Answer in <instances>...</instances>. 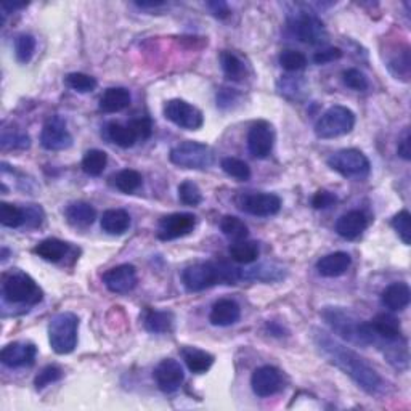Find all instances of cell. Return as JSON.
I'll list each match as a JSON object with an SVG mask.
<instances>
[{"label": "cell", "instance_id": "cell-26", "mask_svg": "<svg viewBox=\"0 0 411 411\" xmlns=\"http://www.w3.org/2000/svg\"><path fill=\"white\" fill-rule=\"evenodd\" d=\"M69 249L71 246L68 243H64V241L57 238H47L44 241H40V243L34 247V252L38 254L40 259H44V261L57 264L62 262L63 259L68 256Z\"/></svg>", "mask_w": 411, "mask_h": 411}, {"label": "cell", "instance_id": "cell-24", "mask_svg": "<svg viewBox=\"0 0 411 411\" xmlns=\"http://www.w3.org/2000/svg\"><path fill=\"white\" fill-rule=\"evenodd\" d=\"M64 217L69 225L76 228H87L96 219V210L92 204L86 201L71 203L64 210Z\"/></svg>", "mask_w": 411, "mask_h": 411}, {"label": "cell", "instance_id": "cell-18", "mask_svg": "<svg viewBox=\"0 0 411 411\" xmlns=\"http://www.w3.org/2000/svg\"><path fill=\"white\" fill-rule=\"evenodd\" d=\"M38 356V347L31 342H11L0 352V360L9 368H21L34 365Z\"/></svg>", "mask_w": 411, "mask_h": 411}, {"label": "cell", "instance_id": "cell-45", "mask_svg": "<svg viewBox=\"0 0 411 411\" xmlns=\"http://www.w3.org/2000/svg\"><path fill=\"white\" fill-rule=\"evenodd\" d=\"M342 81L349 89L355 90V92H365L370 87V81L360 69L350 68L342 72Z\"/></svg>", "mask_w": 411, "mask_h": 411}, {"label": "cell", "instance_id": "cell-13", "mask_svg": "<svg viewBox=\"0 0 411 411\" xmlns=\"http://www.w3.org/2000/svg\"><path fill=\"white\" fill-rule=\"evenodd\" d=\"M275 143L274 127L267 120H257L247 132V150L257 159H264L271 153Z\"/></svg>", "mask_w": 411, "mask_h": 411}, {"label": "cell", "instance_id": "cell-25", "mask_svg": "<svg viewBox=\"0 0 411 411\" xmlns=\"http://www.w3.org/2000/svg\"><path fill=\"white\" fill-rule=\"evenodd\" d=\"M180 355H182L186 368L195 374H203L209 371L210 366L214 365V356L201 349L184 347L180 350Z\"/></svg>", "mask_w": 411, "mask_h": 411}, {"label": "cell", "instance_id": "cell-31", "mask_svg": "<svg viewBox=\"0 0 411 411\" xmlns=\"http://www.w3.org/2000/svg\"><path fill=\"white\" fill-rule=\"evenodd\" d=\"M388 68L395 79H400L403 82L410 81L411 64H410V47L408 45H398V53H395V55L389 60Z\"/></svg>", "mask_w": 411, "mask_h": 411}, {"label": "cell", "instance_id": "cell-5", "mask_svg": "<svg viewBox=\"0 0 411 411\" xmlns=\"http://www.w3.org/2000/svg\"><path fill=\"white\" fill-rule=\"evenodd\" d=\"M79 318L72 312H63L48 323V342L55 354L68 355L77 346Z\"/></svg>", "mask_w": 411, "mask_h": 411}, {"label": "cell", "instance_id": "cell-54", "mask_svg": "<svg viewBox=\"0 0 411 411\" xmlns=\"http://www.w3.org/2000/svg\"><path fill=\"white\" fill-rule=\"evenodd\" d=\"M28 4H10V2H4L2 4V10L5 11V15L11 13V11L15 10H21V9H26Z\"/></svg>", "mask_w": 411, "mask_h": 411}, {"label": "cell", "instance_id": "cell-2", "mask_svg": "<svg viewBox=\"0 0 411 411\" xmlns=\"http://www.w3.org/2000/svg\"><path fill=\"white\" fill-rule=\"evenodd\" d=\"M241 280V270L227 262H198L188 265L182 274V281L186 291L201 293L220 283L237 285Z\"/></svg>", "mask_w": 411, "mask_h": 411}, {"label": "cell", "instance_id": "cell-23", "mask_svg": "<svg viewBox=\"0 0 411 411\" xmlns=\"http://www.w3.org/2000/svg\"><path fill=\"white\" fill-rule=\"evenodd\" d=\"M132 103V95L125 87H111L105 90L100 96V110L103 113H119L129 108Z\"/></svg>", "mask_w": 411, "mask_h": 411}, {"label": "cell", "instance_id": "cell-48", "mask_svg": "<svg viewBox=\"0 0 411 411\" xmlns=\"http://www.w3.org/2000/svg\"><path fill=\"white\" fill-rule=\"evenodd\" d=\"M337 203V196L328 190H318L312 198V206L315 209H328Z\"/></svg>", "mask_w": 411, "mask_h": 411}, {"label": "cell", "instance_id": "cell-6", "mask_svg": "<svg viewBox=\"0 0 411 411\" xmlns=\"http://www.w3.org/2000/svg\"><path fill=\"white\" fill-rule=\"evenodd\" d=\"M172 164L180 169H193V171H204L214 164L215 154L209 145L201 142L186 140L171 150L169 154Z\"/></svg>", "mask_w": 411, "mask_h": 411}, {"label": "cell", "instance_id": "cell-3", "mask_svg": "<svg viewBox=\"0 0 411 411\" xmlns=\"http://www.w3.org/2000/svg\"><path fill=\"white\" fill-rule=\"evenodd\" d=\"M322 318L326 325L334 331V334L342 337L344 341L355 346H371L373 334L368 322L356 317L352 310L346 307H325Z\"/></svg>", "mask_w": 411, "mask_h": 411}, {"label": "cell", "instance_id": "cell-38", "mask_svg": "<svg viewBox=\"0 0 411 411\" xmlns=\"http://www.w3.org/2000/svg\"><path fill=\"white\" fill-rule=\"evenodd\" d=\"M220 167L228 177L237 179L240 182H246V180L251 179V167L247 166V162L238 158H223Z\"/></svg>", "mask_w": 411, "mask_h": 411}, {"label": "cell", "instance_id": "cell-1", "mask_svg": "<svg viewBox=\"0 0 411 411\" xmlns=\"http://www.w3.org/2000/svg\"><path fill=\"white\" fill-rule=\"evenodd\" d=\"M313 342L330 364L339 368L349 378H352L359 388L364 389L368 395H378L384 389V381L378 371L360 356L355 350L349 349L336 341L328 332L313 330Z\"/></svg>", "mask_w": 411, "mask_h": 411}, {"label": "cell", "instance_id": "cell-22", "mask_svg": "<svg viewBox=\"0 0 411 411\" xmlns=\"http://www.w3.org/2000/svg\"><path fill=\"white\" fill-rule=\"evenodd\" d=\"M350 265H352V257L347 252L339 251L320 259L317 262V270L325 278H336L346 274Z\"/></svg>", "mask_w": 411, "mask_h": 411}, {"label": "cell", "instance_id": "cell-17", "mask_svg": "<svg viewBox=\"0 0 411 411\" xmlns=\"http://www.w3.org/2000/svg\"><path fill=\"white\" fill-rule=\"evenodd\" d=\"M154 381L158 384V388L166 392V394H172V392L179 390L180 385L185 381V373L182 365L174 359H164L161 360L158 366L154 368Z\"/></svg>", "mask_w": 411, "mask_h": 411}, {"label": "cell", "instance_id": "cell-53", "mask_svg": "<svg viewBox=\"0 0 411 411\" xmlns=\"http://www.w3.org/2000/svg\"><path fill=\"white\" fill-rule=\"evenodd\" d=\"M410 142H411V137H410V132L405 130L403 137L400 138V142H398V156L403 158L405 161H410L411 159V147H410Z\"/></svg>", "mask_w": 411, "mask_h": 411}, {"label": "cell", "instance_id": "cell-15", "mask_svg": "<svg viewBox=\"0 0 411 411\" xmlns=\"http://www.w3.org/2000/svg\"><path fill=\"white\" fill-rule=\"evenodd\" d=\"M196 227V217L188 213H175L162 217L158 225V238L162 241H172L186 237Z\"/></svg>", "mask_w": 411, "mask_h": 411}, {"label": "cell", "instance_id": "cell-21", "mask_svg": "<svg viewBox=\"0 0 411 411\" xmlns=\"http://www.w3.org/2000/svg\"><path fill=\"white\" fill-rule=\"evenodd\" d=\"M241 318V308L233 299H220L210 308L209 322L214 326H232Z\"/></svg>", "mask_w": 411, "mask_h": 411}, {"label": "cell", "instance_id": "cell-36", "mask_svg": "<svg viewBox=\"0 0 411 411\" xmlns=\"http://www.w3.org/2000/svg\"><path fill=\"white\" fill-rule=\"evenodd\" d=\"M0 145L2 150H28L31 147V138L21 129H4Z\"/></svg>", "mask_w": 411, "mask_h": 411}, {"label": "cell", "instance_id": "cell-10", "mask_svg": "<svg viewBox=\"0 0 411 411\" xmlns=\"http://www.w3.org/2000/svg\"><path fill=\"white\" fill-rule=\"evenodd\" d=\"M164 116L167 120H171L172 124L185 130H198L201 129L204 124V116L201 110H198L196 106L191 105V103L180 98L169 100L166 103Z\"/></svg>", "mask_w": 411, "mask_h": 411}, {"label": "cell", "instance_id": "cell-40", "mask_svg": "<svg viewBox=\"0 0 411 411\" xmlns=\"http://www.w3.org/2000/svg\"><path fill=\"white\" fill-rule=\"evenodd\" d=\"M66 86L74 90V92L79 94H89L94 92L96 89V79L89 74H84V72H71L64 77Z\"/></svg>", "mask_w": 411, "mask_h": 411}, {"label": "cell", "instance_id": "cell-44", "mask_svg": "<svg viewBox=\"0 0 411 411\" xmlns=\"http://www.w3.org/2000/svg\"><path fill=\"white\" fill-rule=\"evenodd\" d=\"M390 223H392V228L395 230L403 243L410 246L411 244V215L408 210L403 209L398 214H395Z\"/></svg>", "mask_w": 411, "mask_h": 411}, {"label": "cell", "instance_id": "cell-12", "mask_svg": "<svg viewBox=\"0 0 411 411\" xmlns=\"http://www.w3.org/2000/svg\"><path fill=\"white\" fill-rule=\"evenodd\" d=\"M40 145L48 151H63L71 147L72 135L62 116H52L44 124L40 132Z\"/></svg>", "mask_w": 411, "mask_h": 411}, {"label": "cell", "instance_id": "cell-16", "mask_svg": "<svg viewBox=\"0 0 411 411\" xmlns=\"http://www.w3.org/2000/svg\"><path fill=\"white\" fill-rule=\"evenodd\" d=\"M251 388L254 394L261 398H267L278 394V392L283 389L281 371L270 365L257 368V370L252 373Z\"/></svg>", "mask_w": 411, "mask_h": 411}, {"label": "cell", "instance_id": "cell-19", "mask_svg": "<svg viewBox=\"0 0 411 411\" xmlns=\"http://www.w3.org/2000/svg\"><path fill=\"white\" fill-rule=\"evenodd\" d=\"M368 228V217L364 210H349L336 222V232L344 240H356Z\"/></svg>", "mask_w": 411, "mask_h": 411}, {"label": "cell", "instance_id": "cell-32", "mask_svg": "<svg viewBox=\"0 0 411 411\" xmlns=\"http://www.w3.org/2000/svg\"><path fill=\"white\" fill-rule=\"evenodd\" d=\"M111 182L120 193L132 195L142 186L143 177L140 172L134 171V169H124V171H119L116 175H113Z\"/></svg>", "mask_w": 411, "mask_h": 411}, {"label": "cell", "instance_id": "cell-37", "mask_svg": "<svg viewBox=\"0 0 411 411\" xmlns=\"http://www.w3.org/2000/svg\"><path fill=\"white\" fill-rule=\"evenodd\" d=\"M0 223L7 228L21 227L26 223V213L15 204L2 203L0 204Z\"/></svg>", "mask_w": 411, "mask_h": 411}, {"label": "cell", "instance_id": "cell-46", "mask_svg": "<svg viewBox=\"0 0 411 411\" xmlns=\"http://www.w3.org/2000/svg\"><path fill=\"white\" fill-rule=\"evenodd\" d=\"M63 378V370L60 366L55 365H48L42 370L38 376L34 379V385L38 390H42L47 385H50L53 383H58L60 379Z\"/></svg>", "mask_w": 411, "mask_h": 411}, {"label": "cell", "instance_id": "cell-29", "mask_svg": "<svg viewBox=\"0 0 411 411\" xmlns=\"http://www.w3.org/2000/svg\"><path fill=\"white\" fill-rule=\"evenodd\" d=\"M145 330L153 334H164L174 326V313L167 310H148L143 318Z\"/></svg>", "mask_w": 411, "mask_h": 411}, {"label": "cell", "instance_id": "cell-34", "mask_svg": "<svg viewBox=\"0 0 411 411\" xmlns=\"http://www.w3.org/2000/svg\"><path fill=\"white\" fill-rule=\"evenodd\" d=\"M220 230L228 240L235 241V243H237V241H243L249 237V228H247L244 220H241L240 217H235V215L223 217V219L220 220Z\"/></svg>", "mask_w": 411, "mask_h": 411}, {"label": "cell", "instance_id": "cell-7", "mask_svg": "<svg viewBox=\"0 0 411 411\" xmlns=\"http://www.w3.org/2000/svg\"><path fill=\"white\" fill-rule=\"evenodd\" d=\"M355 127V113L347 106H331L315 124V134L322 140L347 135Z\"/></svg>", "mask_w": 411, "mask_h": 411}, {"label": "cell", "instance_id": "cell-27", "mask_svg": "<svg viewBox=\"0 0 411 411\" xmlns=\"http://www.w3.org/2000/svg\"><path fill=\"white\" fill-rule=\"evenodd\" d=\"M130 227V214L124 209H110L101 215V230L110 235H123Z\"/></svg>", "mask_w": 411, "mask_h": 411}, {"label": "cell", "instance_id": "cell-39", "mask_svg": "<svg viewBox=\"0 0 411 411\" xmlns=\"http://www.w3.org/2000/svg\"><path fill=\"white\" fill-rule=\"evenodd\" d=\"M220 64L225 76L232 81H240L244 76V63L232 52L220 53Z\"/></svg>", "mask_w": 411, "mask_h": 411}, {"label": "cell", "instance_id": "cell-47", "mask_svg": "<svg viewBox=\"0 0 411 411\" xmlns=\"http://www.w3.org/2000/svg\"><path fill=\"white\" fill-rule=\"evenodd\" d=\"M129 125L137 135V140H148L151 134H153V123H151V119L147 116L134 118L129 123Z\"/></svg>", "mask_w": 411, "mask_h": 411}, {"label": "cell", "instance_id": "cell-20", "mask_svg": "<svg viewBox=\"0 0 411 411\" xmlns=\"http://www.w3.org/2000/svg\"><path fill=\"white\" fill-rule=\"evenodd\" d=\"M411 291L407 283H392L381 294V304L390 312H402L410 305Z\"/></svg>", "mask_w": 411, "mask_h": 411}, {"label": "cell", "instance_id": "cell-42", "mask_svg": "<svg viewBox=\"0 0 411 411\" xmlns=\"http://www.w3.org/2000/svg\"><path fill=\"white\" fill-rule=\"evenodd\" d=\"M280 64L281 68H285L289 72L300 71L307 66V57L299 50L288 48V50H283L280 53Z\"/></svg>", "mask_w": 411, "mask_h": 411}, {"label": "cell", "instance_id": "cell-50", "mask_svg": "<svg viewBox=\"0 0 411 411\" xmlns=\"http://www.w3.org/2000/svg\"><path fill=\"white\" fill-rule=\"evenodd\" d=\"M238 98V92H235V89L223 87L217 92V106L220 108H230Z\"/></svg>", "mask_w": 411, "mask_h": 411}, {"label": "cell", "instance_id": "cell-55", "mask_svg": "<svg viewBox=\"0 0 411 411\" xmlns=\"http://www.w3.org/2000/svg\"><path fill=\"white\" fill-rule=\"evenodd\" d=\"M267 328L274 336H283V331H285L281 328V326H278L276 323H267Z\"/></svg>", "mask_w": 411, "mask_h": 411}, {"label": "cell", "instance_id": "cell-49", "mask_svg": "<svg viewBox=\"0 0 411 411\" xmlns=\"http://www.w3.org/2000/svg\"><path fill=\"white\" fill-rule=\"evenodd\" d=\"M342 55L344 53L341 48L330 47V48H323V50L317 52L315 55H313V62H315L317 64H328V63L336 62V60L342 58Z\"/></svg>", "mask_w": 411, "mask_h": 411}, {"label": "cell", "instance_id": "cell-35", "mask_svg": "<svg viewBox=\"0 0 411 411\" xmlns=\"http://www.w3.org/2000/svg\"><path fill=\"white\" fill-rule=\"evenodd\" d=\"M108 164V154L101 150H90L82 158V171L90 177H98Z\"/></svg>", "mask_w": 411, "mask_h": 411}, {"label": "cell", "instance_id": "cell-51", "mask_svg": "<svg viewBox=\"0 0 411 411\" xmlns=\"http://www.w3.org/2000/svg\"><path fill=\"white\" fill-rule=\"evenodd\" d=\"M24 213H26V225L29 227H39L44 219V213L39 206H29L28 209H24Z\"/></svg>", "mask_w": 411, "mask_h": 411}, {"label": "cell", "instance_id": "cell-14", "mask_svg": "<svg viewBox=\"0 0 411 411\" xmlns=\"http://www.w3.org/2000/svg\"><path fill=\"white\" fill-rule=\"evenodd\" d=\"M101 280L108 288V291L114 294H129L130 291H134L138 283L137 269L132 264H120L118 267L106 270Z\"/></svg>", "mask_w": 411, "mask_h": 411}, {"label": "cell", "instance_id": "cell-11", "mask_svg": "<svg viewBox=\"0 0 411 411\" xmlns=\"http://www.w3.org/2000/svg\"><path fill=\"white\" fill-rule=\"evenodd\" d=\"M237 206L246 214L256 217H271L280 213L281 199L274 193H241Z\"/></svg>", "mask_w": 411, "mask_h": 411}, {"label": "cell", "instance_id": "cell-41", "mask_svg": "<svg viewBox=\"0 0 411 411\" xmlns=\"http://www.w3.org/2000/svg\"><path fill=\"white\" fill-rule=\"evenodd\" d=\"M35 52V39L31 34H20L15 39V55L20 63H29Z\"/></svg>", "mask_w": 411, "mask_h": 411}, {"label": "cell", "instance_id": "cell-28", "mask_svg": "<svg viewBox=\"0 0 411 411\" xmlns=\"http://www.w3.org/2000/svg\"><path fill=\"white\" fill-rule=\"evenodd\" d=\"M285 278V270L275 264H261L257 267L241 271V280H252L262 283H274Z\"/></svg>", "mask_w": 411, "mask_h": 411}, {"label": "cell", "instance_id": "cell-30", "mask_svg": "<svg viewBox=\"0 0 411 411\" xmlns=\"http://www.w3.org/2000/svg\"><path fill=\"white\" fill-rule=\"evenodd\" d=\"M105 135L110 142L116 143L120 148H130L134 147L137 142V135L134 130L130 129L129 124H120V123H110L105 127Z\"/></svg>", "mask_w": 411, "mask_h": 411}, {"label": "cell", "instance_id": "cell-9", "mask_svg": "<svg viewBox=\"0 0 411 411\" xmlns=\"http://www.w3.org/2000/svg\"><path fill=\"white\" fill-rule=\"evenodd\" d=\"M289 29L295 38L307 45H322L328 40L325 23L310 11H299L289 18Z\"/></svg>", "mask_w": 411, "mask_h": 411}, {"label": "cell", "instance_id": "cell-33", "mask_svg": "<svg viewBox=\"0 0 411 411\" xmlns=\"http://www.w3.org/2000/svg\"><path fill=\"white\" fill-rule=\"evenodd\" d=\"M228 252L235 262L252 264L257 261L261 249H259V244L256 243V241L243 240V241H237V243H233L232 246H230Z\"/></svg>", "mask_w": 411, "mask_h": 411}, {"label": "cell", "instance_id": "cell-43", "mask_svg": "<svg viewBox=\"0 0 411 411\" xmlns=\"http://www.w3.org/2000/svg\"><path fill=\"white\" fill-rule=\"evenodd\" d=\"M179 198L185 206H193V208L203 203V193L191 180H185L179 185Z\"/></svg>", "mask_w": 411, "mask_h": 411}, {"label": "cell", "instance_id": "cell-8", "mask_svg": "<svg viewBox=\"0 0 411 411\" xmlns=\"http://www.w3.org/2000/svg\"><path fill=\"white\" fill-rule=\"evenodd\" d=\"M328 166L332 171L346 179L365 180L371 172L370 159L360 150H339L328 158Z\"/></svg>", "mask_w": 411, "mask_h": 411}, {"label": "cell", "instance_id": "cell-52", "mask_svg": "<svg viewBox=\"0 0 411 411\" xmlns=\"http://www.w3.org/2000/svg\"><path fill=\"white\" fill-rule=\"evenodd\" d=\"M208 7L209 10L213 11V15L215 18H219V20H225V18L230 16V11L228 9V5L225 2H222V0H215V2H208Z\"/></svg>", "mask_w": 411, "mask_h": 411}, {"label": "cell", "instance_id": "cell-4", "mask_svg": "<svg viewBox=\"0 0 411 411\" xmlns=\"http://www.w3.org/2000/svg\"><path fill=\"white\" fill-rule=\"evenodd\" d=\"M2 294L9 304L26 307H33L44 299V293L38 283L23 271H11L4 276Z\"/></svg>", "mask_w": 411, "mask_h": 411}]
</instances>
